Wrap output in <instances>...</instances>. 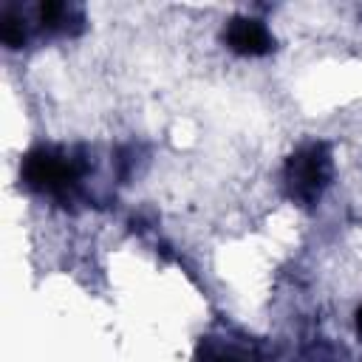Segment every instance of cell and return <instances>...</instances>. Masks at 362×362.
I'll use <instances>...</instances> for the list:
<instances>
[{"mask_svg":"<svg viewBox=\"0 0 362 362\" xmlns=\"http://www.w3.org/2000/svg\"><path fill=\"white\" fill-rule=\"evenodd\" d=\"M82 173H85V164L79 158H74L68 150L45 147V144L25 153L23 167H20V178L25 181V187L37 192L59 195V198L74 192Z\"/></svg>","mask_w":362,"mask_h":362,"instance_id":"cell-1","label":"cell"},{"mask_svg":"<svg viewBox=\"0 0 362 362\" xmlns=\"http://www.w3.org/2000/svg\"><path fill=\"white\" fill-rule=\"evenodd\" d=\"M223 40L240 57H263V54H269L274 48V40H272L269 28L260 20H252V17L229 20L226 31H223Z\"/></svg>","mask_w":362,"mask_h":362,"instance_id":"cell-3","label":"cell"},{"mask_svg":"<svg viewBox=\"0 0 362 362\" xmlns=\"http://www.w3.org/2000/svg\"><path fill=\"white\" fill-rule=\"evenodd\" d=\"M328 178H331V153L320 141L300 147L286 164L288 192H291V198H297L305 206H311L322 195Z\"/></svg>","mask_w":362,"mask_h":362,"instance_id":"cell-2","label":"cell"},{"mask_svg":"<svg viewBox=\"0 0 362 362\" xmlns=\"http://www.w3.org/2000/svg\"><path fill=\"white\" fill-rule=\"evenodd\" d=\"M356 328H359V334H362V308L356 311Z\"/></svg>","mask_w":362,"mask_h":362,"instance_id":"cell-4","label":"cell"}]
</instances>
